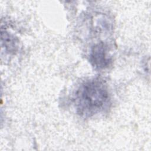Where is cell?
Returning a JSON list of instances; mask_svg holds the SVG:
<instances>
[{"label": "cell", "instance_id": "obj_1", "mask_svg": "<svg viewBox=\"0 0 151 151\" xmlns=\"http://www.w3.org/2000/svg\"><path fill=\"white\" fill-rule=\"evenodd\" d=\"M74 100L77 113L89 117L107 109L110 97L105 83L99 78H94L81 84L76 93Z\"/></svg>", "mask_w": 151, "mask_h": 151}, {"label": "cell", "instance_id": "obj_2", "mask_svg": "<svg viewBox=\"0 0 151 151\" xmlns=\"http://www.w3.org/2000/svg\"><path fill=\"white\" fill-rule=\"evenodd\" d=\"M90 61L92 65L97 69L108 67L111 62L108 45L103 42L94 45L90 52Z\"/></svg>", "mask_w": 151, "mask_h": 151}, {"label": "cell", "instance_id": "obj_3", "mask_svg": "<svg viewBox=\"0 0 151 151\" xmlns=\"http://www.w3.org/2000/svg\"><path fill=\"white\" fill-rule=\"evenodd\" d=\"M1 39L2 44H4V47L8 49L9 52H14L15 51L17 42L15 40V38L9 34L8 32L1 31Z\"/></svg>", "mask_w": 151, "mask_h": 151}]
</instances>
